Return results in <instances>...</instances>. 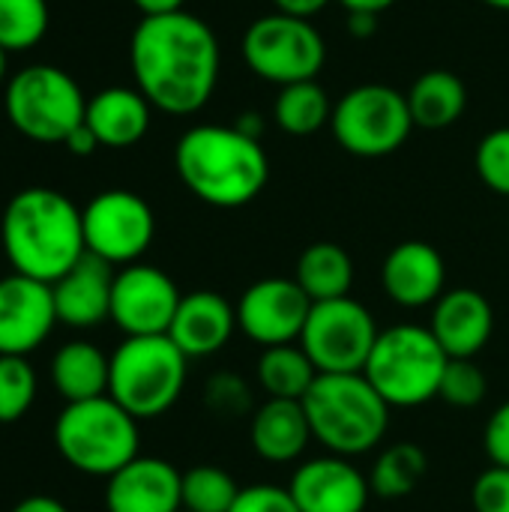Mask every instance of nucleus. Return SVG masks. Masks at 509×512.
Returning a JSON list of instances; mask_svg holds the SVG:
<instances>
[{
	"label": "nucleus",
	"instance_id": "46",
	"mask_svg": "<svg viewBox=\"0 0 509 512\" xmlns=\"http://www.w3.org/2000/svg\"><path fill=\"white\" fill-rule=\"evenodd\" d=\"M6 66H9V51L0 45V81L6 78Z\"/></svg>",
	"mask_w": 509,
	"mask_h": 512
},
{
	"label": "nucleus",
	"instance_id": "21",
	"mask_svg": "<svg viewBox=\"0 0 509 512\" xmlns=\"http://www.w3.org/2000/svg\"><path fill=\"white\" fill-rule=\"evenodd\" d=\"M114 270L108 261L96 255H84L72 270H66L54 285L57 321L75 330L99 327L111 318V294H114Z\"/></svg>",
	"mask_w": 509,
	"mask_h": 512
},
{
	"label": "nucleus",
	"instance_id": "10",
	"mask_svg": "<svg viewBox=\"0 0 509 512\" xmlns=\"http://www.w3.org/2000/svg\"><path fill=\"white\" fill-rule=\"evenodd\" d=\"M243 57L258 78L288 87L318 78L327 45L309 18L270 12L255 18L243 33Z\"/></svg>",
	"mask_w": 509,
	"mask_h": 512
},
{
	"label": "nucleus",
	"instance_id": "2",
	"mask_svg": "<svg viewBox=\"0 0 509 512\" xmlns=\"http://www.w3.org/2000/svg\"><path fill=\"white\" fill-rule=\"evenodd\" d=\"M0 243L15 273L48 285L87 255L81 210L48 186H27L9 198Z\"/></svg>",
	"mask_w": 509,
	"mask_h": 512
},
{
	"label": "nucleus",
	"instance_id": "34",
	"mask_svg": "<svg viewBox=\"0 0 509 512\" xmlns=\"http://www.w3.org/2000/svg\"><path fill=\"white\" fill-rule=\"evenodd\" d=\"M474 165L480 180L495 192L509 198V126L492 129L489 135H483V141L477 144L474 153Z\"/></svg>",
	"mask_w": 509,
	"mask_h": 512
},
{
	"label": "nucleus",
	"instance_id": "9",
	"mask_svg": "<svg viewBox=\"0 0 509 512\" xmlns=\"http://www.w3.org/2000/svg\"><path fill=\"white\" fill-rule=\"evenodd\" d=\"M330 129L342 150L378 159L396 153L408 141L414 117L402 90L387 84H360L333 105Z\"/></svg>",
	"mask_w": 509,
	"mask_h": 512
},
{
	"label": "nucleus",
	"instance_id": "35",
	"mask_svg": "<svg viewBox=\"0 0 509 512\" xmlns=\"http://www.w3.org/2000/svg\"><path fill=\"white\" fill-rule=\"evenodd\" d=\"M207 405L216 414L225 417H240L249 411L252 405V393L246 387V381H240L237 375H213L207 384Z\"/></svg>",
	"mask_w": 509,
	"mask_h": 512
},
{
	"label": "nucleus",
	"instance_id": "26",
	"mask_svg": "<svg viewBox=\"0 0 509 512\" xmlns=\"http://www.w3.org/2000/svg\"><path fill=\"white\" fill-rule=\"evenodd\" d=\"M294 282L312 303L348 297L354 285V261L339 243H312L303 249L297 261Z\"/></svg>",
	"mask_w": 509,
	"mask_h": 512
},
{
	"label": "nucleus",
	"instance_id": "12",
	"mask_svg": "<svg viewBox=\"0 0 509 512\" xmlns=\"http://www.w3.org/2000/svg\"><path fill=\"white\" fill-rule=\"evenodd\" d=\"M87 252L114 264H138L156 234L150 204L126 189H108L87 201L81 210Z\"/></svg>",
	"mask_w": 509,
	"mask_h": 512
},
{
	"label": "nucleus",
	"instance_id": "24",
	"mask_svg": "<svg viewBox=\"0 0 509 512\" xmlns=\"http://www.w3.org/2000/svg\"><path fill=\"white\" fill-rule=\"evenodd\" d=\"M108 381L111 357H105L90 342H69L51 360V384L60 399H66V405L108 396Z\"/></svg>",
	"mask_w": 509,
	"mask_h": 512
},
{
	"label": "nucleus",
	"instance_id": "19",
	"mask_svg": "<svg viewBox=\"0 0 509 512\" xmlns=\"http://www.w3.org/2000/svg\"><path fill=\"white\" fill-rule=\"evenodd\" d=\"M429 330L450 360H474L489 345L495 330L492 303L474 288L444 291L441 300L432 306Z\"/></svg>",
	"mask_w": 509,
	"mask_h": 512
},
{
	"label": "nucleus",
	"instance_id": "33",
	"mask_svg": "<svg viewBox=\"0 0 509 512\" xmlns=\"http://www.w3.org/2000/svg\"><path fill=\"white\" fill-rule=\"evenodd\" d=\"M489 381L474 360H450L441 378L438 399L453 408H477L486 399Z\"/></svg>",
	"mask_w": 509,
	"mask_h": 512
},
{
	"label": "nucleus",
	"instance_id": "13",
	"mask_svg": "<svg viewBox=\"0 0 509 512\" xmlns=\"http://www.w3.org/2000/svg\"><path fill=\"white\" fill-rule=\"evenodd\" d=\"M312 300L294 279L267 276L243 291L237 300V330L261 348L300 342Z\"/></svg>",
	"mask_w": 509,
	"mask_h": 512
},
{
	"label": "nucleus",
	"instance_id": "3",
	"mask_svg": "<svg viewBox=\"0 0 509 512\" xmlns=\"http://www.w3.org/2000/svg\"><path fill=\"white\" fill-rule=\"evenodd\" d=\"M174 168L198 201L222 210L246 207L270 180V159L261 141L219 123L186 129L174 147Z\"/></svg>",
	"mask_w": 509,
	"mask_h": 512
},
{
	"label": "nucleus",
	"instance_id": "39",
	"mask_svg": "<svg viewBox=\"0 0 509 512\" xmlns=\"http://www.w3.org/2000/svg\"><path fill=\"white\" fill-rule=\"evenodd\" d=\"M63 144H66V150H69L72 156H90V153L99 150V141H96V135L90 132L87 123H81L78 129H72V135H69Z\"/></svg>",
	"mask_w": 509,
	"mask_h": 512
},
{
	"label": "nucleus",
	"instance_id": "48",
	"mask_svg": "<svg viewBox=\"0 0 509 512\" xmlns=\"http://www.w3.org/2000/svg\"><path fill=\"white\" fill-rule=\"evenodd\" d=\"M177 512H189V510H183V507H180V510H177Z\"/></svg>",
	"mask_w": 509,
	"mask_h": 512
},
{
	"label": "nucleus",
	"instance_id": "4",
	"mask_svg": "<svg viewBox=\"0 0 509 512\" xmlns=\"http://www.w3.org/2000/svg\"><path fill=\"white\" fill-rule=\"evenodd\" d=\"M303 408L312 438L333 456L354 459L375 450L390 429V405L366 381L363 372L318 375Z\"/></svg>",
	"mask_w": 509,
	"mask_h": 512
},
{
	"label": "nucleus",
	"instance_id": "29",
	"mask_svg": "<svg viewBox=\"0 0 509 512\" xmlns=\"http://www.w3.org/2000/svg\"><path fill=\"white\" fill-rule=\"evenodd\" d=\"M333 117V105L327 90L312 78V81H297L279 90L276 105H273V120L282 132L288 135H312L324 129Z\"/></svg>",
	"mask_w": 509,
	"mask_h": 512
},
{
	"label": "nucleus",
	"instance_id": "36",
	"mask_svg": "<svg viewBox=\"0 0 509 512\" xmlns=\"http://www.w3.org/2000/svg\"><path fill=\"white\" fill-rule=\"evenodd\" d=\"M474 512H509V468H486L471 486Z\"/></svg>",
	"mask_w": 509,
	"mask_h": 512
},
{
	"label": "nucleus",
	"instance_id": "20",
	"mask_svg": "<svg viewBox=\"0 0 509 512\" xmlns=\"http://www.w3.org/2000/svg\"><path fill=\"white\" fill-rule=\"evenodd\" d=\"M234 330L237 306L216 291H192L180 297L168 336L189 360H201L219 354L231 342Z\"/></svg>",
	"mask_w": 509,
	"mask_h": 512
},
{
	"label": "nucleus",
	"instance_id": "41",
	"mask_svg": "<svg viewBox=\"0 0 509 512\" xmlns=\"http://www.w3.org/2000/svg\"><path fill=\"white\" fill-rule=\"evenodd\" d=\"M348 30L357 39H369L378 30V15H372V12H348Z\"/></svg>",
	"mask_w": 509,
	"mask_h": 512
},
{
	"label": "nucleus",
	"instance_id": "17",
	"mask_svg": "<svg viewBox=\"0 0 509 512\" xmlns=\"http://www.w3.org/2000/svg\"><path fill=\"white\" fill-rule=\"evenodd\" d=\"M108 512H177L183 507V474L156 456H135L105 489Z\"/></svg>",
	"mask_w": 509,
	"mask_h": 512
},
{
	"label": "nucleus",
	"instance_id": "5",
	"mask_svg": "<svg viewBox=\"0 0 509 512\" xmlns=\"http://www.w3.org/2000/svg\"><path fill=\"white\" fill-rule=\"evenodd\" d=\"M447 363L429 327L396 324L378 333L363 375L390 408H420L438 396Z\"/></svg>",
	"mask_w": 509,
	"mask_h": 512
},
{
	"label": "nucleus",
	"instance_id": "37",
	"mask_svg": "<svg viewBox=\"0 0 509 512\" xmlns=\"http://www.w3.org/2000/svg\"><path fill=\"white\" fill-rule=\"evenodd\" d=\"M231 512H300L294 504L288 486H273V483H255L240 489Z\"/></svg>",
	"mask_w": 509,
	"mask_h": 512
},
{
	"label": "nucleus",
	"instance_id": "42",
	"mask_svg": "<svg viewBox=\"0 0 509 512\" xmlns=\"http://www.w3.org/2000/svg\"><path fill=\"white\" fill-rule=\"evenodd\" d=\"M144 18H153V15H171V12H180L186 0H132Z\"/></svg>",
	"mask_w": 509,
	"mask_h": 512
},
{
	"label": "nucleus",
	"instance_id": "27",
	"mask_svg": "<svg viewBox=\"0 0 509 512\" xmlns=\"http://www.w3.org/2000/svg\"><path fill=\"white\" fill-rule=\"evenodd\" d=\"M255 375H258V384L267 393V399L303 402V396L309 393V387L318 378V369L309 360V354L300 348V342H291V345L264 348L255 363Z\"/></svg>",
	"mask_w": 509,
	"mask_h": 512
},
{
	"label": "nucleus",
	"instance_id": "14",
	"mask_svg": "<svg viewBox=\"0 0 509 512\" xmlns=\"http://www.w3.org/2000/svg\"><path fill=\"white\" fill-rule=\"evenodd\" d=\"M174 279L150 264H129L114 276L111 321L126 336H168L180 306Z\"/></svg>",
	"mask_w": 509,
	"mask_h": 512
},
{
	"label": "nucleus",
	"instance_id": "7",
	"mask_svg": "<svg viewBox=\"0 0 509 512\" xmlns=\"http://www.w3.org/2000/svg\"><path fill=\"white\" fill-rule=\"evenodd\" d=\"M138 420L111 396L72 402L54 423L60 456L81 474L111 477L138 456Z\"/></svg>",
	"mask_w": 509,
	"mask_h": 512
},
{
	"label": "nucleus",
	"instance_id": "31",
	"mask_svg": "<svg viewBox=\"0 0 509 512\" xmlns=\"http://www.w3.org/2000/svg\"><path fill=\"white\" fill-rule=\"evenodd\" d=\"M240 495L234 477L216 465H198L183 474V510L189 512H231Z\"/></svg>",
	"mask_w": 509,
	"mask_h": 512
},
{
	"label": "nucleus",
	"instance_id": "30",
	"mask_svg": "<svg viewBox=\"0 0 509 512\" xmlns=\"http://www.w3.org/2000/svg\"><path fill=\"white\" fill-rule=\"evenodd\" d=\"M48 0H0V45L12 51H30L48 33Z\"/></svg>",
	"mask_w": 509,
	"mask_h": 512
},
{
	"label": "nucleus",
	"instance_id": "44",
	"mask_svg": "<svg viewBox=\"0 0 509 512\" xmlns=\"http://www.w3.org/2000/svg\"><path fill=\"white\" fill-rule=\"evenodd\" d=\"M348 12H372V15H381L384 9H390L396 0H339Z\"/></svg>",
	"mask_w": 509,
	"mask_h": 512
},
{
	"label": "nucleus",
	"instance_id": "38",
	"mask_svg": "<svg viewBox=\"0 0 509 512\" xmlns=\"http://www.w3.org/2000/svg\"><path fill=\"white\" fill-rule=\"evenodd\" d=\"M483 447L492 465L509 468V402H504L486 423L483 432Z\"/></svg>",
	"mask_w": 509,
	"mask_h": 512
},
{
	"label": "nucleus",
	"instance_id": "15",
	"mask_svg": "<svg viewBox=\"0 0 509 512\" xmlns=\"http://www.w3.org/2000/svg\"><path fill=\"white\" fill-rule=\"evenodd\" d=\"M57 324L54 291L48 282L12 273L0 279V354L27 357Z\"/></svg>",
	"mask_w": 509,
	"mask_h": 512
},
{
	"label": "nucleus",
	"instance_id": "22",
	"mask_svg": "<svg viewBox=\"0 0 509 512\" xmlns=\"http://www.w3.org/2000/svg\"><path fill=\"white\" fill-rule=\"evenodd\" d=\"M153 105L138 87H105L87 99L84 123L96 135L99 147L126 150L135 147L150 129Z\"/></svg>",
	"mask_w": 509,
	"mask_h": 512
},
{
	"label": "nucleus",
	"instance_id": "11",
	"mask_svg": "<svg viewBox=\"0 0 509 512\" xmlns=\"http://www.w3.org/2000/svg\"><path fill=\"white\" fill-rule=\"evenodd\" d=\"M378 333L381 330L363 303L339 297L312 303L300 348L309 354L318 375H351L366 369Z\"/></svg>",
	"mask_w": 509,
	"mask_h": 512
},
{
	"label": "nucleus",
	"instance_id": "45",
	"mask_svg": "<svg viewBox=\"0 0 509 512\" xmlns=\"http://www.w3.org/2000/svg\"><path fill=\"white\" fill-rule=\"evenodd\" d=\"M240 132H246L249 138H258L261 141V132H264V120H261V114H255V111H246V114H240L237 117V123H234Z\"/></svg>",
	"mask_w": 509,
	"mask_h": 512
},
{
	"label": "nucleus",
	"instance_id": "18",
	"mask_svg": "<svg viewBox=\"0 0 509 512\" xmlns=\"http://www.w3.org/2000/svg\"><path fill=\"white\" fill-rule=\"evenodd\" d=\"M381 285L387 297L402 309L435 306L447 285V264L432 243L405 240L390 249L381 267Z\"/></svg>",
	"mask_w": 509,
	"mask_h": 512
},
{
	"label": "nucleus",
	"instance_id": "23",
	"mask_svg": "<svg viewBox=\"0 0 509 512\" xmlns=\"http://www.w3.org/2000/svg\"><path fill=\"white\" fill-rule=\"evenodd\" d=\"M249 441L252 450L273 465H291L297 462L312 438V426L306 417L303 402L291 399H267L249 423Z\"/></svg>",
	"mask_w": 509,
	"mask_h": 512
},
{
	"label": "nucleus",
	"instance_id": "25",
	"mask_svg": "<svg viewBox=\"0 0 509 512\" xmlns=\"http://www.w3.org/2000/svg\"><path fill=\"white\" fill-rule=\"evenodd\" d=\"M405 96H408L414 126L420 129H447L456 120H462L465 105H468L465 81L450 69L423 72Z\"/></svg>",
	"mask_w": 509,
	"mask_h": 512
},
{
	"label": "nucleus",
	"instance_id": "28",
	"mask_svg": "<svg viewBox=\"0 0 509 512\" xmlns=\"http://www.w3.org/2000/svg\"><path fill=\"white\" fill-rule=\"evenodd\" d=\"M426 471H429V459L420 444H411V441L393 444L375 459V465L369 471L372 495L387 498V501L408 498L411 492H417Z\"/></svg>",
	"mask_w": 509,
	"mask_h": 512
},
{
	"label": "nucleus",
	"instance_id": "43",
	"mask_svg": "<svg viewBox=\"0 0 509 512\" xmlns=\"http://www.w3.org/2000/svg\"><path fill=\"white\" fill-rule=\"evenodd\" d=\"M12 512H69L57 498H48V495H33V498H24Z\"/></svg>",
	"mask_w": 509,
	"mask_h": 512
},
{
	"label": "nucleus",
	"instance_id": "6",
	"mask_svg": "<svg viewBox=\"0 0 509 512\" xmlns=\"http://www.w3.org/2000/svg\"><path fill=\"white\" fill-rule=\"evenodd\" d=\"M186 363L171 336H126L111 354L108 396L135 420L162 417L186 387Z\"/></svg>",
	"mask_w": 509,
	"mask_h": 512
},
{
	"label": "nucleus",
	"instance_id": "40",
	"mask_svg": "<svg viewBox=\"0 0 509 512\" xmlns=\"http://www.w3.org/2000/svg\"><path fill=\"white\" fill-rule=\"evenodd\" d=\"M273 3H276V12L297 15V18H312V15H318L330 0H273Z\"/></svg>",
	"mask_w": 509,
	"mask_h": 512
},
{
	"label": "nucleus",
	"instance_id": "1",
	"mask_svg": "<svg viewBox=\"0 0 509 512\" xmlns=\"http://www.w3.org/2000/svg\"><path fill=\"white\" fill-rule=\"evenodd\" d=\"M219 39L207 21L180 9L141 18L129 42L135 87L165 114L201 111L219 81Z\"/></svg>",
	"mask_w": 509,
	"mask_h": 512
},
{
	"label": "nucleus",
	"instance_id": "8",
	"mask_svg": "<svg viewBox=\"0 0 509 512\" xmlns=\"http://www.w3.org/2000/svg\"><path fill=\"white\" fill-rule=\"evenodd\" d=\"M3 111L12 129L36 144H63L84 123L87 99L78 81L51 66L36 63L15 72L3 93Z\"/></svg>",
	"mask_w": 509,
	"mask_h": 512
},
{
	"label": "nucleus",
	"instance_id": "32",
	"mask_svg": "<svg viewBox=\"0 0 509 512\" xmlns=\"http://www.w3.org/2000/svg\"><path fill=\"white\" fill-rule=\"evenodd\" d=\"M36 399V372L27 357L0 354V423L21 420Z\"/></svg>",
	"mask_w": 509,
	"mask_h": 512
},
{
	"label": "nucleus",
	"instance_id": "16",
	"mask_svg": "<svg viewBox=\"0 0 509 512\" xmlns=\"http://www.w3.org/2000/svg\"><path fill=\"white\" fill-rule=\"evenodd\" d=\"M288 492L300 512H366L372 498L369 477L333 453L297 465Z\"/></svg>",
	"mask_w": 509,
	"mask_h": 512
},
{
	"label": "nucleus",
	"instance_id": "47",
	"mask_svg": "<svg viewBox=\"0 0 509 512\" xmlns=\"http://www.w3.org/2000/svg\"><path fill=\"white\" fill-rule=\"evenodd\" d=\"M480 3H486L492 9H501V12H509V0H480Z\"/></svg>",
	"mask_w": 509,
	"mask_h": 512
}]
</instances>
